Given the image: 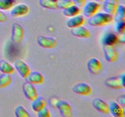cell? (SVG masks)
I'll return each mask as SVG.
<instances>
[{
	"label": "cell",
	"mask_w": 125,
	"mask_h": 117,
	"mask_svg": "<svg viewBox=\"0 0 125 117\" xmlns=\"http://www.w3.org/2000/svg\"><path fill=\"white\" fill-rule=\"evenodd\" d=\"M14 68L19 75L23 78H25L31 71L29 65L21 59H18L15 61Z\"/></svg>",
	"instance_id": "cell-11"
},
{
	"label": "cell",
	"mask_w": 125,
	"mask_h": 117,
	"mask_svg": "<svg viewBox=\"0 0 125 117\" xmlns=\"http://www.w3.org/2000/svg\"><path fill=\"white\" fill-rule=\"evenodd\" d=\"M29 8L26 4L23 3H20L14 5L10 9V14L12 17H20L26 15L28 13Z\"/></svg>",
	"instance_id": "cell-10"
},
{
	"label": "cell",
	"mask_w": 125,
	"mask_h": 117,
	"mask_svg": "<svg viewBox=\"0 0 125 117\" xmlns=\"http://www.w3.org/2000/svg\"><path fill=\"white\" fill-rule=\"evenodd\" d=\"M72 91L76 94L82 96H88L92 93V88L89 84L85 82H79L73 85Z\"/></svg>",
	"instance_id": "cell-12"
},
{
	"label": "cell",
	"mask_w": 125,
	"mask_h": 117,
	"mask_svg": "<svg viewBox=\"0 0 125 117\" xmlns=\"http://www.w3.org/2000/svg\"><path fill=\"white\" fill-rule=\"evenodd\" d=\"M24 35V28L18 23H13L12 26V30H11V40L12 41L15 43H20L23 40Z\"/></svg>",
	"instance_id": "cell-2"
},
{
	"label": "cell",
	"mask_w": 125,
	"mask_h": 117,
	"mask_svg": "<svg viewBox=\"0 0 125 117\" xmlns=\"http://www.w3.org/2000/svg\"><path fill=\"white\" fill-rule=\"evenodd\" d=\"M39 4L42 7L50 10L59 9L57 7V1L52 0H39Z\"/></svg>",
	"instance_id": "cell-23"
},
{
	"label": "cell",
	"mask_w": 125,
	"mask_h": 117,
	"mask_svg": "<svg viewBox=\"0 0 125 117\" xmlns=\"http://www.w3.org/2000/svg\"><path fill=\"white\" fill-rule=\"evenodd\" d=\"M74 4L76 5L78 7H83L85 3V0H72Z\"/></svg>",
	"instance_id": "cell-32"
},
{
	"label": "cell",
	"mask_w": 125,
	"mask_h": 117,
	"mask_svg": "<svg viewBox=\"0 0 125 117\" xmlns=\"http://www.w3.org/2000/svg\"><path fill=\"white\" fill-rule=\"evenodd\" d=\"M0 71L2 73L11 74L15 72V68L5 60H0Z\"/></svg>",
	"instance_id": "cell-22"
},
{
	"label": "cell",
	"mask_w": 125,
	"mask_h": 117,
	"mask_svg": "<svg viewBox=\"0 0 125 117\" xmlns=\"http://www.w3.org/2000/svg\"><path fill=\"white\" fill-rule=\"evenodd\" d=\"M114 20L113 16L106 12H98L88 18L87 23L91 26L100 27L107 25L112 23Z\"/></svg>",
	"instance_id": "cell-1"
},
{
	"label": "cell",
	"mask_w": 125,
	"mask_h": 117,
	"mask_svg": "<svg viewBox=\"0 0 125 117\" xmlns=\"http://www.w3.org/2000/svg\"><path fill=\"white\" fill-rule=\"evenodd\" d=\"M87 67L89 71L95 75H99L102 72L103 68L101 62L95 57H92L88 60Z\"/></svg>",
	"instance_id": "cell-7"
},
{
	"label": "cell",
	"mask_w": 125,
	"mask_h": 117,
	"mask_svg": "<svg viewBox=\"0 0 125 117\" xmlns=\"http://www.w3.org/2000/svg\"><path fill=\"white\" fill-rule=\"evenodd\" d=\"M55 106L58 109L60 114L63 117H70L73 114V110L71 105L67 101L60 99L56 101Z\"/></svg>",
	"instance_id": "cell-3"
},
{
	"label": "cell",
	"mask_w": 125,
	"mask_h": 117,
	"mask_svg": "<svg viewBox=\"0 0 125 117\" xmlns=\"http://www.w3.org/2000/svg\"><path fill=\"white\" fill-rule=\"evenodd\" d=\"M109 113L114 117H123L125 116V111L123 107L118 104L116 101H111L109 104Z\"/></svg>",
	"instance_id": "cell-17"
},
{
	"label": "cell",
	"mask_w": 125,
	"mask_h": 117,
	"mask_svg": "<svg viewBox=\"0 0 125 117\" xmlns=\"http://www.w3.org/2000/svg\"><path fill=\"white\" fill-rule=\"evenodd\" d=\"M118 4V0H104L103 3V10L106 13L113 16L115 13Z\"/></svg>",
	"instance_id": "cell-15"
},
{
	"label": "cell",
	"mask_w": 125,
	"mask_h": 117,
	"mask_svg": "<svg viewBox=\"0 0 125 117\" xmlns=\"http://www.w3.org/2000/svg\"><path fill=\"white\" fill-rule=\"evenodd\" d=\"M116 102L118 104L120 105L122 107H125V95L123 94V95H121L120 96H118L117 98V101Z\"/></svg>",
	"instance_id": "cell-31"
},
{
	"label": "cell",
	"mask_w": 125,
	"mask_h": 117,
	"mask_svg": "<svg viewBox=\"0 0 125 117\" xmlns=\"http://www.w3.org/2000/svg\"><path fill=\"white\" fill-rule=\"evenodd\" d=\"M84 23H85V18L84 16L78 14L73 17H69V18L66 21V26L68 28L72 29V28L83 26Z\"/></svg>",
	"instance_id": "cell-16"
},
{
	"label": "cell",
	"mask_w": 125,
	"mask_h": 117,
	"mask_svg": "<svg viewBox=\"0 0 125 117\" xmlns=\"http://www.w3.org/2000/svg\"><path fill=\"white\" fill-rule=\"evenodd\" d=\"M12 77L10 74L2 73L0 74V88H5L9 85L12 82Z\"/></svg>",
	"instance_id": "cell-24"
},
{
	"label": "cell",
	"mask_w": 125,
	"mask_h": 117,
	"mask_svg": "<svg viewBox=\"0 0 125 117\" xmlns=\"http://www.w3.org/2000/svg\"><path fill=\"white\" fill-rule=\"evenodd\" d=\"M57 7L59 9H64L74 4L72 0H57Z\"/></svg>",
	"instance_id": "cell-29"
},
{
	"label": "cell",
	"mask_w": 125,
	"mask_h": 117,
	"mask_svg": "<svg viewBox=\"0 0 125 117\" xmlns=\"http://www.w3.org/2000/svg\"><path fill=\"white\" fill-rule=\"evenodd\" d=\"M46 102L45 99L42 96H39L35 98L34 100L32 101L31 107L32 109L35 112H37L43 107H46Z\"/></svg>",
	"instance_id": "cell-20"
},
{
	"label": "cell",
	"mask_w": 125,
	"mask_h": 117,
	"mask_svg": "<svg viewBox=\"0 0 125 117\" xmlns=\"http://www.w3.org/2000/svg\"><path fill=\"white\" fill-rule=\"evenodd\" d=\"M52 1H57V0H52Z\"/></svg>",
	"instance_id": "cell-36"
},
{
	"label": "cell",
	"mask_w": 125,
	"mask_h": 117,
	"mask_svg": "<svg viewBox=\"0 0 125 117\" xmlns=\"http://www.w3.org/2000/svg\"><path fill=\"white\" fill-rule=\"evenodd\" d=\"M92 105L95 109L98 112L103 114L109 113V104L100 98H94L92 100Z\"/></svg>",
	"instance_id": "cell-9"
},
{
	"label": "cell",
	"mask_w": 125,
	"mask_h": 117,
	"mask_svg": "<svg viewBox=\"0 0 125 117\" xmlns=\"http://www.w3.org/2000/svg\"><path fill=\"white\" fill-rule=\"evenodd\" d=\"M38 45L45 49H52L57 46V41L54 38L51 37L39 35L37 38Z\"/></svg>",
	"instance_id": "cell-6"
},
{
	"label": "cell",
	"mask_w": 125,
	"mask_h": 117,
	"mask_svg": "<svg viewBox=\"0 0 125 117\" xmlns=\"http://www.w3.org/2000/svg\"><path fill=\"white\" fill-rule=\"evenodd\" d=\"M7 16L2 10H0V23H4L7 21Z\"/></svg>",
	"instance_id": "cell-33"
},
{
	"label": "cell",
	"mask_w": 125,
	"mask_h": 117,
	"mask_svg": "<svg viewBox=\"0 0 125 117\" xmlns=\"http://www.w3.org/2000/svg\"><path fill=\"white\" fill-rule=\"evenodd\" d=\"M94 1H97V2H102V1H103L104 0H94Z\"/></svg>",
	"instance_id": "cell-35"
},
{
	"label": "cell",
	"mask_w": 125,
	"mask_h": 117,
	"mask_svg": "<svg viewBox=\"0 0 125 117\" xmlns=\"http://www.w3.org/2000/svg\"><path fill=\"white\" fill-rule=\"evenodd\" d=\"M100 7V4L97 1H90L87 2L83 6V14L85 17L89 18L97 13Z\"/></svg>",
	"instance_id": "cell-4"
},
{
	"label": "cell",
	"mask_w": 125,
	"mask_h": 117,
	"mask_svg": "<svg viewBox=\"0 0 125 117\" xmlns=\"http://www.w3.org/2000/svg\"><path fill=\"white\" fill-rule=\"evenodd\" d=\"M70 32L72 35L76 37L83 38V39H89L91 37V34L90 31L83 26L72 28Z\"/></svg>",
	"instance_id": "cell-18"
},
{
	"label": "cell",
	"mask_w": 125,
	"mask_h": 117,
	"mask_svg": "<svg viewBox=\"0 0 125 117\" xmlns=\"http://www.w3.org/2000/svg\"><path fill=\"white\" fill-rule=\"evenodd\" d=\"M103 51L104 58L107 62H115L118 58V52L114 46L111 45H103Z\"/></svg>",
	"instance_id": "cell-5"
},
{
	"label": "cell",
	"mask_w": 125,
	"mask_h": 117,
	"mask_svg": "<svg viewBox=\"0 0 125 117\" xmlns=\"http://www.w3.org/2000/svg\"><path fill=\"white\" fill-rule=\"evenodd\" d=\"M118 41V37L112 32H106L101 37V42L103 45L114 46Z\"/></svg>",
	"instance_id": "cell-13"
},
{
	"label": "cell",
	"mask_w": 125,
	"mask_h": 117,
	"mask_svg": "<svg viewBox=\"0 0 125 117\" xmlns=\"http://www.w3.org/2000/svg\"><path fill=\"white\" fill-rule=\"evenodd\" d=\"M37 116L39 117H51V113H50V110L47 107H45L40 109V110L38 111Z\"/></svg>",
	"instance_id": "cell-30"
},
{
	"label": "cell",
	"mask_w": 125,
	"mask_h": 117,
	"mask_svg": "<svg viewBox=\"0 0 125 117\" xmlns=\"http://www.w3.org/2000/svg\"><path fill=\"white\" fill-rule=\"evenodd\" d=\"M26 81L31 83L33 85H39L42 84L44 82V77L40 72L37 71H30L28 75L25 78Z\"/></svg>",
	"instance_id": "cell-14"
},
{
	"label": "cell",
	"mask_w": 125,
	"mask_h": 117,
	"mask_svg": "<svg viewBox=\"0 0 125 117\" xmlns=\"http://www.w3.org/2000/svg\"><path fill=\"white\" fill-rule=\"evenodd\" d=\"M81 12L80 7L75 4H73L62 10V14L67 17H72L79 14Z\"/></svg>",
	"instance_id": "cell-21"
},
{
	"label": "cell",
	"mask_w": 125,
	"mask_h": 117,
	"mask_svg": "<svg viewBox=\"0 0 125 117\" xmlns=\"http://www.w3.org/2000/svg\"><path fill=\"white\" fill-rule=\"evenodd\" d=\"M17 0H0V10H8L13 6Z\"/></svg>",
	"instance_id": "cell-27"
},
{
	"label": "cell",
	"mask_w": 125,
	"mask_h": 117,
	"mask_svg": "<svg viewBox=\"0 0 125 117\" xmlns=\"http://www.w3.org/2000/svg\"><path fill=\"white\" fill-rule=\"evenodd\" d=\"M15 115L17 117H30L29 114L24 106L22 105H18L15 108Z\"/></svg>",
	"instance_id": "cell-26"
},
{
	"label": "cell",
	"mask_w": 125,
	"mask_h": 117,
	"mask_svg": "<svg viewBox=\"0 0 125 117\" xmlns=\"http://www.w3.org/2000/svg\"><path fill=\"white\" fill-rule=\"evenodd\" d=\"M104 84L108 87L115 90H119L125 88L121 82L119 76H112L107 78L104 80Z\"/></svg>",
	"instance_id": "cell-19"
},
{
	"label": "cell",
	"mask_w": 125,
	"mask_h": 117,
	"mask_svg": "<svg viewBox=\"0 0 125 117\" xmlns=\"http://www.w3.org/2000/svg\"><path fill=\"white\" fill-rule=\"evenodd\" d=\"M115 30L119 34H124L125 30V20L115 21L114 24Z\"/></svg>",
	"instance_id": "cell-28"
},
{
	"label": "cell",
	"mask_w": 125,
	"mask_h": 117,
	"mask_svg": "<svg viewBox=\"0 0 125 117\" xmlns=\"http://www.w3.org/2000/svg\"><path fill=\"white\" fill-rule=\"evenodd\" d=\"M119 78H120V79L121 80V82H122V84H123V85L124 86V87H125V73H122L121 74H120L119 76Z\"/></svg>",
	"instance_id": "cell-34"
},
{
	"label": "cell",
	"mask_w": 125,
	"mask_h": 117,
	"mask_svg": "<svg viewBox=\"0 0 125 117\" xmlns=\"http://www.w3.org/2000/svg\"><path fill=\"white\" fill-rule=\"evenodd\" d=\"M22 90L28 99L32 101L38 96L37 90L34 85L28 82H24L22 85Z\"/></svg>",
	"instance_id": "cell-8"
},
{
	"label": "cell",
	"mask_w": 125,
	"mask_h": 117,
	"mask_svg": "<svg viewBox=\"0 0 125 117\" xmlns=\"http://www.w3.org/2000/svg\"><path fill=\"white\" fill-rule=\"evenodd\" d=\"M114 19L115 21L125 20V7L123 4H118L115 13L114 14Z\"/></svg>",
	"instance_id": "cell-25"
}]
</instances>
